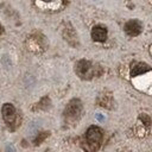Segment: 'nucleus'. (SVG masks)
<instances>
[{
    "label": "nucleus",
    "instance_id": "nucleus-2",
    "mask_svg": "<svg viewBox=\"0 0 152 152\" xmlns=\"http://www.w3.org/2000/svg\"><path fill=\"white\" fill-rule=\"evenodd\" d=\"M75 71L82 80H90L101 74V69L99 65H95L86 59H81L76 63Z\"/></svg>",
    "mask_w": 152,
    "mask_h": 152
},
{
    "label": "nucleus",
    "instance_id": "nucleus-6",
    "mask_svg": "<svg viewBox=\"0 0 152 152\" xmlns=\"http://www.w3.org/2000/svg\"><path fill=\"white\" fill-rule=\"evenodd\" d=\"M91 38L95 42H104L107 39V28L102 25H95L91 28Z\"/></svg>",
    "mask_w": 152,
    "mask_h": 152
},
{
    "label": "nucleus",
    "instance_id": "nucleus-5",
    "mask_svg": "<svg viewBox=\"0 0 152 152\" xmlns=\"http://www.w3.org/2000/svg\"><path fill=\"white\" fill-rule=\"evenodd\" d=\"M125 32L128 34V36H131V37H135V36H138V34H140L141 33V31H142V25H141V23L139 21V20H135V19H133V20H128L126 24H125Z\"/></svg>",
    "mask_w": 152,
    "mask_h": 152
},
{
    "label": "nucleus",
    "instance_id": "nucleus-9",
    "mask_svg": "<svg viewBox=\"0 0 152 152\" xmlns=\"http://www.w3.org/2000/svg\"><path fill=\"white\" fill-rule=\"evenodd\" d=\"M42 40L39 39V37H30L28 40H27V48L28 50L33 51V52H40L43 49H42Z\"/></svg>",
    "mask_w": 152,
    "mask_h": 152
},
{
    "label": "nucleus",
    "instance_id": "nucleus-3",
    "mask_svg": "<svg viewBox=\"0 0 152 152\" xmlns=\"http://www.w3.org/2000/svg\"><path fill=\"white\" fill-rule=\"evenodd\" d=\"M1 114H2V119L6 124V126L12 129L15 131L19 125H20V116L15 109V107L12 103H5L1 107Z\"/></svg>",
    "mask_w": 152,
    "mask_h": 152
},
{
    "label": "nucleus",
    "instance_id": "nucleus-12",
    "mask_svg": "<svg viewBox=\"0 0 152 152\" xmlns=\"http://www.w3.org/2000/svg\"><path fill=\"white\" fill-rule=\"evenodd\" d=\"M2 32H4V28H2V26H1V25H0V34H1V33H2Z\"/></svg>",
    "mask_w": 152,
    "mask_h": 152
},
{
    "label": "nucleus",
    "instance_id": "nucleus-8",
    "mask_svg": "<svg viewBox=\"0 0 152 152\" xmlns=\"http://www.w3.org/2000/svg\"><path fill=\"white\" fill-rule=\"evenodd\" d=\"M63 37L65 38V40L68 43H70L71 45H77V36L76 32L74 31V28L71 26H66L63 31Z\"/></svg>",
    "mask_w": 152,
    "mask_h": 152
},
{
    "label": "nucleus",
    "instance_id": "nucleus-7",
    "mask_svg": "<svg viewBox=\"0 0 152 152\" xmlns=\"http://www.w3.org/2000/svg\"><path fill=\"white\" fill-rule=\"evenodd\" d=\"M150 70V66L144 62H135L131 66V75L132 76H139Z\"/></svg>",
    "mask_w": 152,
    "mask_h": 152
},
{
    "label": "nucleus",
    "instance_id": "nucleus-4",
    "mask_svg": "<svg viewBox=\"0 0 152 152\" xmlns=\"http://www.w3.org/2000/svg\"><path fill=\"white\" fill-rule=\"evenodd\" d=\"M82 109H83V106H82L81 100L72 99L71 101H69V103L66 104L64 109V121L69 125L77 122L81 118Z\"/></svg>",
    "mask_w": 152,
    "mask_h": 152
},
{
    "label": "nucleus",
    "instance_id": "nucleus-11",
    "mask_svg": "<svg viewBox=\"0 0 152 152\" xmlns=\"http://www.w3.org/2000/svg\"><path fill=\"white\" fill-rule=\"evenodd\" d=\"M6 152H15V150H14V147L13 146H7V150H6Z\"/></svg>",
    "mask_w": 152,
    "mask_h": 152
},
{
    "label": "nucleus",
    "instance_id": "nucleus-1",
    "mask_svg": "<svg viewBox=\"0 0 152 152\" xmlns=\"http://www.w3.org/2000/svg\"><path fill=\"white\" fill-rule=\"evenodd\" d=\"M103 132L97 126H90L82 140V147L86 152H96L102 142Z\"/></svg>",
    "mask_w": 152,
    "mask_h": 152
},
{
    "label": "nucleus",
    "instance_id": "nucleus-10",
    "mask_svg": "<svg viewBox=\"0 0 152 152\" xmlns=\"http://www.w3.org/2000/svg\"><path fill=\"white\" fill-rule=\"evenodd\" d=\"M48 135H49V133H48V132L40 133V134H39V135L36 138V140H34V145H39V144H40V142H42V141H43V140H44V139H45Z\"/></svg>",
    "mask_w": 152,
    "mask_h": 152
}]
</instances>
